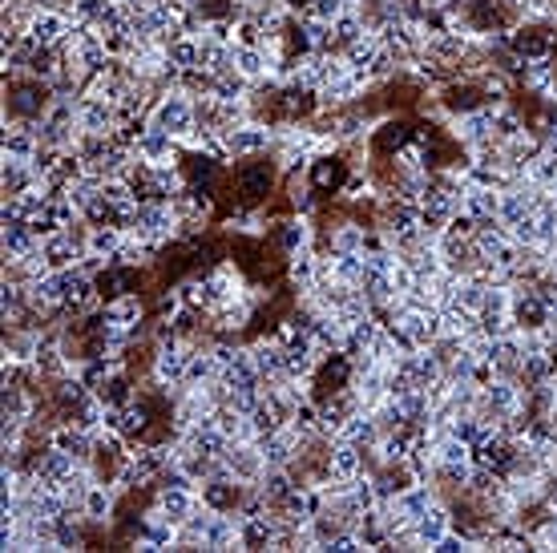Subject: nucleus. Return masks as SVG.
Instances as JSON below:
<instances>
[{
    "label": "nucleus",
    "mask_w": 557,
    "mask_h": 553,
    "mask_svg": "<svg viewBox=\"0 0 557 553\" xmlns=\"http://www.w3.org/2000/svg\"><path fill=\"white\" fill-rule=\"evenodd\" d=\"M154 130H166L170 138H190L194 130H198V109H194V97L190 93H182L178 85L174 89H166L158 101H154V109H150V118H146Z\"/></svg>",
    "instance_id": "f257e3e1"
},
{
    "label": "nucleus",
    "mask_w": 557,
    "mask_h": 553,
    "mask_svg": "<svg viewBox=\"0 0 557 553\" xmlns=\"http://www.w3.org/2000/svg\"><path fill=\"white\" fill-rule=\"evenodd\" d=\"M130 235L150 239V243H170L178 235V210L170 198H146L138 202L134 218H130Z\"/></svg>",
    "instance_id": "f03ea898"
},
{
    "label": "nucleus",
    "mask_w": 557,
    "mask_h": 553,
    "mask_svg": "<svg viewBox=\"0 0 557 553\" xmlns=\"http://www.w3.org/2000/svg\"><path fill=\"white\" fill-rule=\"evenodd\" d=\"M49 105H53V85L29 77L9 93V122H41L49 114Z\"/></svg>",
    "instance_id": "7ed1b4c3"
},
{
    "label": "nucleus",
    "mask_w": 557,
    "mask_h": 553,
    "mask_svg": "<svg viewBox=\"0 0 557 553\" xmlns=\"http://www.w3.org/2000/svg\"><path fill=\"white\" fill-rule=\"evenodd\" d=\"M222 142H227V158H239V162L243 158H259V154H267V146H275V126L251 118V122L222 134Z\"/></svg>",
    "instance_id": "20e7f679"
},
{
    "label": "nucleus",
    "mask_w": 557,
    "mask_h": 553,
    "mask_svg": "<svg viewBox=\"0 0 557 553\" xmlns=\"http://www.w3.org/2000/svg\"><path fill=\"white\" fill-rule=\"evenodd\" d=\"M73 29H77V21L69 13H61V9H37L29 17V25H25V37L37 41V45H45V49H57V45H65L73 37Z\"/></svg>",
    "instance_id": "39448f33"
},
{
    "label": "nucleus",
    "mask_w": 557,
    "mask_h": 553,
    "mask_svg": "<svg viewBox=\"0 0 557 553\" xmlns=\"http://www.w3.org/2000/svg\"><path fill=\"white\" fill-rule=\"evenodd\" d=\"M178 138H170L166 130H154L150 122L138 130V138H134V154H138V162H146V166H170V162H178Z\"/></svg>",
    "instance_id": "423d86ee"
},
{
    "label": "nucleus",
    "mask_w": 557,
    "mask_h": 553,
    "mask_svg": "<svg viewBox=\"0 0 557 553\" xmlns=\"http://www.w3.org/2000/svg\"><path fill=\"white\" fill-rule=\"evenodd\" d=\"M77 126L81 134H93V138H114L118 134V105L109 101H97V97H81L77 105Z\"/></svg>",
    "instance_id": "0eeeda50"
},
{
    "label": "nucleus",
    "mask_w": 557,
    "mask_h": 553,
    "mask_svg": "<svg viewBox=\"0 0 557 553\" xmlns=\"http://www.w3.org/2000/svg\"><path fill=\"white\" fill-rule=\"evenodd\" d=\"M222 461H227L231 477H235V481H243V485H259V477L267 473V461H263L259 440H243V445H227Z\"/></svg>",
    "instance_id": "6e6552de"
},
{
    "label": "nucleus",
    "mask_w": 557,
    "mask_h": 553,
    "mask_svg": "<svg viewBox=\"0 0 557 553\" xmlns=\"http://www.w3.org/2000/svg\"><path fill=\"white\" fill-rule=\"evenodd\" d=\"M416 537H420V545L424 549H436L444 537L453 533V509H449V501H432L416 521Z\"/></svg>",
    "instance_id": "1a4fd4ad"
},
{
    "label": "nucleus",
    "mask_w": 557,
    "mask_h": 553,
    "mask_svg": "<svg viewBox=\"0 0 557 553\" xmlns=\"http://www.w3.org/2000/svg\"><path fill=\"white\" fill-rule=\"evenodd\" d=\"M327 465H331V481H356L364 473V449L356 445V440L336 436V440H331Z\"/></svg>",
    "instance_id": "9d476101"
},
{
    "label": "nucleus",
    "mask_w": 557,
    "mask_h": 553,
    "mask_svg": "<svg viewBox=\"0 0 557 553\" xmlns=\"http://www.w3.org/2000/svg\"><path fill=\"white\" fill-rule=\"evenodd\" d=\"M380 53H384V41L376 37V33H364L360 41H352V45H344L340 49V57H344V65L356 73V77H372V69H376V61H380ZM372 85V81H368Z\"/></svg>",
    "instance_id": "9b49d317"
},
{
    "label": "nucleus",
    "mask_w": 557,
    "mask_h": 553,
    "mask_svg": "<svg viewBox=\"0 0 557 553\" xmlns=\"http://www.w3.org/2000/svg\"><path fill=\"white\" fill-rule=\"evenodd\" d=\"M101 323H114V327H142V315H146V303L138 291H126V295H114L101 303Z\"/></svg>",
    "instance_id": "f8f14e48"
},
{
    "label": "nucleus",
    "mask_w": 557,
    "mask_h": 553,
    "mask_svg": "<svg viewBox=\"0 0 557 553\" xmlns=\"http://www.w3.org/2000/svg\"><path fill=\"white\" fill-rule=\"evenodd\" d=\"M287 279H291L295 295L315 291V287H319V279H323V255H319L315 247H307V251L291 255V263H287Z\"/></svg>",
    "instance_id": "ddd939ff"
},
{
    "label": "nucleus",
    "mask_w": 557,
    "mask_h": 553,
    "mask_svg": "<svg viewBox=\"0 0 557 553\" xmlns=\"http://www.w3.org/2000/svg\"><path fill=\"white\" fill-rule=\"evenodd\" d=\"M247 348H251V360H255V368L263 376V388L275 384V380H283V344L275 336H263V340H255Z\"/></svg>",
    "instance_id": "4468645a"
},
{
    "label": "nucleus",
    "mask_w": 557,
    "mask_h": 553,
    "mask_svg": "<svg viewBox=\"0 0 557 553\" xmlns=\"http://www.w3.org/2000/svg\"><path fill=\"white\" fill-rule=\"evenodd\" d=\"M5 259H25L41 247V235L33 223H21V218H5Z\"/></svg>",
    "instance_id": "2eb2a0df"
},
{
    "label": "nucleus",
    "mask_w": 557,
    "mask_h": 553,
    "mask_svg": "<svg viewBox=\"0 0 557 553\" xmlns=\"http://www.w3.org/2000/svg\"><path fill=\"white\" fill-rule=\"evenodd\" d=\"M235 73L247 77L251 85H259V81H267L275 69H271V57H267L263 45H235Z\"/></svg>",
    "instance_id": "dca6fc26"
},
{
    "label": "nucleus",
    "mask_w": 557,
    "mask_h": 553,
    "mask_svg": "<svg viewBox=\"0 0 557 553\" xmlns=\"http://www.w3.org/2000/svg\"><path fill=\"white\" fill-rule=\"evenodd\" d=\"M311 223L303 214H295V218H283V223L275 227V243H279V251L291 259V255H299V251H307L311 247Z\"/></svg>",
    "instance_id": "f3484780"
},
{
    "label": "nucleus",
    "mask_w": 557,
    "mask_h": 553,
    "mask_svg": "<svg viewBox=\"0 0 557 553\" xmlns=\"http://www.w3.org/2000/svg\"><path fill=\"white\" fill-rule=\"evenodd\" d=\"M368 235H372V227L340 223V227H331V235H327V251L331 255H360V251H368Z\"/></svg>",
    "instance_id": "a211bd4d"
},
{
    "label": "nucleus",
    "mask_w": 557,
    "mask_h": 553,
    "mask_svg": "<svg viewBox=\"0 0 557 553\" xmlns=\"http://www.w3.org/2000/svg\"><path fill=\"white\" fill-rule=\"evenodd\" d=\"M497 198H501V190H493V186H473V182H469V190H465V198H461V210L473 214L477 223L485 227V223H497Z\"/></svg>",
    "instance_id": "6ab92c4d"
},
{
    "label": "nucleus",
    "mask_w": 557,
    "mask_h": 553,
    "mask_svg": "<svg viewBox=\"0 0 557 553\" xmlns=\"http://www.w3.org/2000/svg\"><path fill=\"white\" fill-rule=\"evenodd\" d=\"M271 178H275V166L271 162H243L239 166V194H247V198H259V194H267L271 190Z\"/></svg>",
    "instance_id": "aec40b11"
},
{
    "label": "nucleus",
    "mask_w": 557,
    "mask_h": 553,
    "mask_svg": "<svg viewBox=\"0 0 557 553\" xmlns=\"http://www.w3.org/2000/svg\"><path fill=\"white\" fill-rule=\"evenodd\" d=\"M97 396H101L109 408H126V404H134V400H138V392H134V384H130L126 368H118L114 376H109V380L97 388Z\"/></svg>",
    "instance_id": "412c9836"
},
{
    "label": "nucleus",
    "mask_w": 557,
    "mask_h": 553,
    "mask_svg": "<svg viewBox=\"0 0 557 553\" xmlns=\"http://www.w3.org/2000/svg\"><path fill=\"white\" fill-rule=\"evenodd\" d=\"M364 33H368V25H364V17H360L356 9H344L336 21H331V37H336V49H344V45L360 41Z\"/></svg>",
    "instance_id": "4be33fe9"
},
{
    "label": "nucleus",
    "mask_w": 557,
    "mask_h": 553,
    "mask_svg": "<svg viewBox=\"0 0 557 553\" xmlns=\"http://www.w3.org/2000/svg\"><path fill=\"white\" fill-rule=\"evenodd\" d=\"M533 545H537V549H557V513H553V509H549V517L533 529Z\"/></svg>",
    "instance_id": "5701e85b"
},
{
    "label": "nucleus",
    "mask_w": 557,
    "mask_h": 553,
    "mask_svg": "<svg viewBox=\"0 0 557 553\" xmlns=\"http://www.w3.org/2000/svg\"><path fill=\"white\" fill-rule=\"evenodd\" d=\"M344 9H348L344 0H311V13H307V17H319V21H327V25H331V21H336Z\"/></svg>",
    "instance_id": "b1692460"
},
{
    "label": "nucleus",
    "mask_w": 557,
    "mask_h": 553,
    "mask_svg": "<svg viewBox=\"0 0 557 553\" xmlns=\"http://www.w3.org/2000/svg\"><path fill=\"white\" fill-rule=\"evenodd\" d=\"M541 501L557 513V469H549V473L541 477Z\"/></svg>",
    "instance_id": "393cba45"
},
{
    "label": "nucleus",
    "mask_w": 557,
    "mask_h": 553,
    "mask_svg": "<svg viewBox=\"0 0 557 553\" xmlns=\"http://www.w3.org/2000/svg\"><path fill=\"white\" fill-rule=\"evenodd\" d=\"M549 198H553V202H557V178H553V182H549Z\"/></svg>",
    "instance_id": "a878e982"
},
{
    "label": "nucleus",
    "mask_w": 557,
    "mask_h": 553,
    "mask_svg": "<svg viewBox=\"0 0 557 553\" xmlns=\"http://www.w3.org/2000/svg\"><path fill=\"white\" fill-rule=\"evenodd\" d=\"M344 5H348V9H356V5H360V0H344Z\"/></svg>",
    "instance_id": "bb28decb"
}]
</instances>
